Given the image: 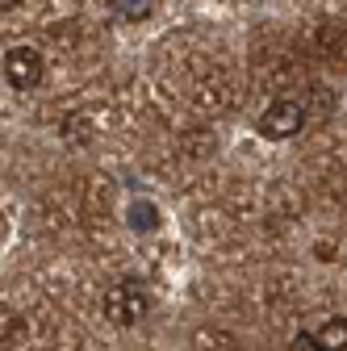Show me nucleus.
Listing matches in <instances>:
<instances>
[{"label":"nucleus","mask_w":347,"mask_h":351,"mask_svg":"<svg viewBox=\"0 0 347 351\" xmlns=\"http://www.w3.org/2000/svg\"><path fill=\"white\" fill-rule=\"evenodd\" d=\"M147 310H151V297H147V289L139 280L109 285V293H105V318L113 326H134V322L147 318Z\"/></svg>","instance_id":"nucleus-1"},{"label":"nucleus","mask_w":347,"mask_h":351,"mask_svg":"<svg viewBox=\"0 0 347 351\" xmlns=\"http://www.w3.org/2000/svg\"><path fill=\"white\" fill-rule=\"evenodd\" d=\"M301 125H306V109H301L297 101H272L264 113H259V121H255V130L264 138H272V143L293 138Z\"/></svg>","instance_id":"nucleus-2"},{"label":"nucleus","mask_w":347,"mask_h":351,"mask_svg":"<svg viewBox=\"0 0 347 351\" xmlns=\"http://www.w3.org/2000/svg\"><path fill=\"white\" fill-rule=\"evenodd\" d=\"M42 71H47V63H42V55L34 47H9L5 51V80L13 88H21V93L42 80Z\"/></svg>","instance_id":"nucleus-3"},{"label":"nucleus","mask_w":347,"mask_h":351,"mask_svg":"<svg viewBox=\"0 0 347 351\" xmlns=\"http://www.w3.org/2000/svg\"><path fill=\"white\" fill-rule=\"evenodd\" d=\"M314 339H318L322 351H347V318H326L314 330Z\"/></svg>","instance_id":"nucleus-4"},{"label":"nucleus","mask_w":347,"mask_h":351,"mask_svg":"<svg viewBox=\"0 0 347 351\" xmlns=\"http://www.w3.org/2000/svg\"><path fill=\"white\" fill-rule=\"evenodd\" d=\"M130 217H134V226H155V209L151 205H134Z\"/></svg>","instance_id":"nucleus-5"},{"label":"nucleus","mask_w":347,"mask_h":351,"mask_svg":"<svg viewBox=\"0 0 347 351\" xmlns=\"http://www.w3.org/2000/svg\"><path fill=\"white\" fill-rule=\"evenodd\" d=\"M289 351H322V347H318V339H314V335H297V339L289 343Z\"/></svg>","instance_id":"nucleus-6"}]
</instances>
